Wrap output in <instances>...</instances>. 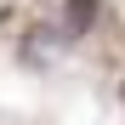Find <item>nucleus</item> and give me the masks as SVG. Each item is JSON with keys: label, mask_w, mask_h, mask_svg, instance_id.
<instances>
[{"label": "nucleus", "mask_w": 125, "mask_h": 125, "mask_svg": "<svg viewBox=\"0 0 125 125\" xmlns=\"http://www.w3.org/2000/svg\"><path fill=\"white\" fill-rule=\"evenodd\" d=\"M97 11H102V0H62V40H85Z\"/></svg>", "instance_id": "obj_1"}, {"label": "nucleus", "mask_w": 125, "mask_h": 125, "mask_svg": "<svg viewBox=\"0 0 125 125\" xmlns=\"http://www.w3.org/2000/svg\"><path fill=\"white\" fill-rule=\"evenodd\" d=\"M119 97H125V80H119Z\"/></svg>", "instance_id": "obj_2"}]
</instances>
